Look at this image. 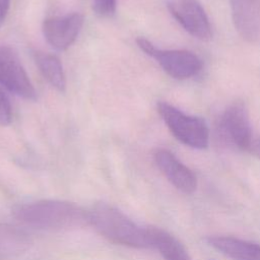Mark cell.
Here are the masks:
<instances>
[{
  "instance_id": "2e32d148",
  "label": "cell",
  "mask_w": 260,
  "mask_h": 260,
  "mask_svg": "<svg viewBox=\"0 0 260 260\" xmlns=\"http://www.w3.org/2000/svg\"><path fill=\"white\" fill-rule=\"evenodd\" d=\"M12 110L8 96L0 87V125L6 126L11 122Z\"/></svg>"
},
{
  "instance_id": "3957f363",
  "label": "cell",
  "mask_w": 260,
  "mask_h": 260,
  "mask_svg": "<svg viewBox=\"0 0 260 260\" xmlns=\"http://www.w3.org/2000/svg\"><path fill=\"white\" fill-rule=\"evenodd\" d=\"M157 112L179 141L196 149H204L208 146L209 130L203 119L187 115L166 102L157 104Z\"/></svg>"
},
{
  "instance_id": "5b68a950",
  "label": "cell",
  "mask_w": 260,
  "mask_h": 260,
  "mask_svg": "<svg viewBox=\"0 0 260 260\" xmlns=\"http://www.w3.org/2000/svg\"><path fill=\"white\" fill-rule=\"evenodd\" d=\"M0 84L12 93L35 101L37 91L17 54L7 46L0 47Z\"/></svg>"
},
{
  "instance_id": "9c48e42d",
  "label": "cell",
  "mask_w": 260,
  "mask_h": 260,
  "mask_svg": "<svg viewBox=\"0 0 260 260\" xmlns=\"http://www.w3.org/2000/svg\"><path fill=\"white\" fill-rule=\"evenodd\" d=\"M154 161L168 181L185 194H192L197 188L196 175L168 149H157L153 154Z\"/></svg>"
},
{
  "instance_id": "e0dca14e",
  "label": "cell",
  "mask_w": 260,
  "mask_h": 260,
  "mask_svg": "<svg viewBox=\"0 0 260 260\" xmlns=\"http://www.w3.org/2000/svg\"><path fill=\"white\" fill-rule=\"evenodd\" d=\"M249 153H251L252 155L260 158V137H256L253 138L248 150Z\"/></svg>"
},
{
  "instance_id": "9a60e30c",
  "label": "cell",
  "mask_w": 260,
  "mask_h": 260,
  "mask_svg": "<svg viewBox=\"0 0 260 260\" xmlns=\"http://www.w3.org/2000/svg\"><path fill=\"white\" fill-rule=\"evenodd\" d=\"M117 0H93L92 9L102 17H110L115 14Z\"/></svg>"
},
{
  "instance_id": "7a4b0ae2",
  "label": "cell",
  "mask_w": 260,
  "mask_h": 260,
  "mask_svg": "<svg viewBox=\"0 0 260 260\" xmlns=\"http://www.w3.org/2000/svg\"><path fill=\"white\" fill-rule=\"evenodd\" d=\"M95 230L113 243L131 248H152L148 228H141L117 207L100 202L89 212Z\"/></svg>"
},
{
  "instance_id": "30bf717a",
  "label": "cell",
  "mask_w": 260,
  "mask_h": 260,
  "mask_svg": "<svg viewBox=\"0 0 260 260\" xmlns=\"http://www.w3.org/2000/svg\"><path fill=\"white\" fill-rule=\"evenodd\" d=\"M238 34L247 42L260 41V0H230Z\"/></svg>"
},
{
  "instance_id": "277c9868",
  "label": "cell",
  "mask_w": 260,
  "mask_h": 260,
  "mask_svg": "<svg viewBox=\"0 0 260 260\" xmlns=\"http://www.w3.org/2000/svg\"><path fill=\"white\" fill-rule=\"evenodd\" d=\"M136 43L146 55L153 58L164 71L173 78H190L202 68L201 59L191 51L159 49L144 38H137Z\"/></svg>"
},
{
  "instance_id": "ba28073f",
  "label": "cell",
  "mask_w": 260,
  "mask_h": 260,
  "mask_svg": "<svg viewBox=\"0 0 260 260\" xmlns=\"http://www.w3.org/2000/svg\"><path fill=\"white\" fill-rule=\"evenodd\" d=\"M220 124L224 136L238 148L247 151L254 137L245 103L237 101L231 104L223 112Z\"/></svg>"
},
{
  "instance_id": "8992f818",
  "label": "cell",
  "mask_w": 260,
  "mask_h": 260,
  "mask_svg": "<svg viewBox=\"0 0 260 260\" xmlns=\"http://www.w3.org/2000/svg\"><path fill=\"white\" fill-rule=\"evenodd\" d=\"M167 5L174 18L192 37L201 41L211 38L209 18L199 0H169Z\"/></svg>"
},
{
  "instance_id": "ac0fdd59",
  "label": "cell",
  "mask_w": 260,
  "mask_h": 260,
  "mask_svg": "<svg viewBox=\"0 0 260 260\" xmlns=\"http://www.w3.org/2000/svg\"><path fill=\"white\" fill-rule=\"evenodd\" d=\"M11 0H0V23L6 17L9 7H10Z\"/></svg>"
},
{
  "instance_id": "52a82bcc",
  "label": "cell",
  "mask_w": 260,
  "mask_h": 260,
  "mask_svg": "<svg viewBox=\"0 0 260 260\" xmlns=\"http://www.w3.org/2000/svg\"><path fill=\"white\" fill-rule=\"evenodd\" d=\"M83 22V15L78 12L48 17L43 22V35L54 49L64 51L75 42Z\"/></svg>"
},
{
  "instance_id": "6da1fadb",
  "label": "cell",
  "mask_w": 260,
  "mask_h": 260,
  "mask_svg": "<svg viewBox=\"0 0 260 260\" xmlns=\"http://www.w3.org/2000/svg\"><path fill=\"white\" fill-rule=\"evenodd\" d=\"M14 217L40 230H68L90 222L89 213L78 205L60 200H38L18 205Z\"/></svg>"
},
{
  "instance_id": "5bb4252c",
  "label": "cell",
  "mask_w": 260,
  "mask_h": 260,
  "mask_svg": "<svg viewBox=\"0 0 260 260\" xmlns=\"http://www.w3.org/2000/svg\"><path fill=\"white\" fill-rule=\"evenodd\" d=\"M28 244L26 236L11 226L0 225V260L19 254Z\"/></svg>"
},
{
  "instance_id": "7c38bea8",
  "label": "cell",
  "mask_w": 260,
  "mask_h": 260,
  "mask_svg": "<svg viewBox=\"0 0 260 260\" xmlns=\"http://www.w3.org/2000/svg\"><path fill=\"white\" fill-rule=\"evenodd\" d=\"M152 248L156 249L165 260H193L184 245L169 232L148 226Z\"/></svg>"
},
{
  "instance_id": "4fadbf2b",
  "label": "cell",
  "mask_w": 260,
  "mask_h": 260,
  "mask_svg": "<svg viewBox=\"0 0 260 260\" xmlns=\"http://www.w3.org/2000/svg\"><path fill=\"white\" fill-rule=\"evenodd\" d=\"M34 58L39 70L47 81L59 91H65L66 78L59 58L43 52H35Z\"/></svg>"
},
{
  "instance_id": "8fae6325",
  "label": "cell",
  "mask_w": 260,
  "mask_h": 260,
  "mask_svg": "<svg viewBox=\"0 0 260 260\" xmlns=\"http://www.w3.org/2000/svg\"><path fill=\"white\" fill-rule=\"evenodd\" d=\"M205 242L233 260H260L259 244L229 236H210Z\"/></svg>"
}]
</instances>
